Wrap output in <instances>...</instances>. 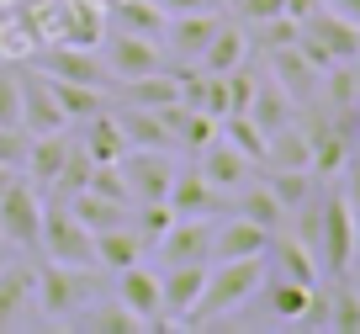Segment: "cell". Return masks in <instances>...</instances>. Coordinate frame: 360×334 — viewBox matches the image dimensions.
<instances>
[{
  "label": "cell",
  "mask_w": 360,
  "mask_h": 334,
  "mask_svg": "<svg viewBox=\"0 0 360 334\" xmlns=\"http://www.w3.org/2000/svg\"><path fill=\"white\" fill-rule=\"evenodd\" d=\"M217 128H223V138L238 149V154H249L255 165H265V128H259L249 111H228V117H217Z\"/></svg>",
  "instance_id": "cell-34"
},
{
  "label": "cell",
  "mask_w": 360,
  "mask_h": 334,
  "mask_svg": "<svg viewBox=\"0 0 360 334\" xmlns=\"http://www.w3.org/2000/svg\"><path fill=\"white\" fill-rule=\"evenodd\" d=\"M37 249L58 266H85L96 271V234L69 212V202H43V223H37Z\"/></svg>",
  "instance_id": "cell-3"
},
{
  "label": "cell",
  "mask_w": 360,
  "mask_h": 334,
  "mask_svg": "<svg viewBox=\"0 0 360 334\" xmlns=\"http://www.w3.org/2000/svg\"><path fill=\"white\" fill-rule=\"evenodd\" d=\"M37 223H43V191L22 175L6 197H0V239L32 249L37 245Z\"/></svg>",
  "instance_id": "cell-9"
},
{
  "label": "cell",
  "mask_w": 360,
  "mask_h": 334,
  "mask_svg": "<svg viewBox=\"0 0 360 334\" xmlns=\"http://www.w3.org/2000/svg\"><path fill=\"white\" fill-rule=\"evenodd\" d=\"M0 58H6V37H0Z\"/></svg>",
  "instance_id": "cell-48"
},
{
  "label": "cell",
  "mask_w": 360,
  "mask_h": 334,
  "mask_svg": "<svg viewBox=\"0 0 360 334\" xmlns=\"http://www.w3.org/2000/svg\"><path fill=\"white\" fill-rule=\"evenodd\" d=\"M58 202H69V212L85 223L90 234H96V228H112V223H127V212H133V207H122V202L101 197V191H90V186L75 191V197H58Z\"/></svg>",
  "instance_id": "cell-29"
},
{
  "label": "cell",
  "mask_w": 360,
  "mask_h": 334,
  "mask_svg": "<svg viewBox=\"0 0 360 334\" xmlns=\"http://www.w3.org/2000/svg\"><path fill=\"white\" fill-rule=\"evenodd\" d=\"M90 170H96V159L85 154V144H69L64 170H58V180H53V191H48V197H75V191H85V186H90Z\"/></svg>",
  "instance_id": "cell-36"
},
{
  "label": "cell",
  "mask_w": 360,
  "mask_h": 334,
  "mask_svg": "<svg viewBox=\"0 0 360 334\" xmlns=\"http://www.w3.org/2000/svg\"><path fill=\"white\" fill-rule=\"evenodd\" d=\"M207 245H212V223L207 218H175L159 234V260L165 266H180V260H207Z\"/></svg>",
  "instance_id": "cell-17"
},
{
  "label": "cell",
  "mask_w": 360,
  "mask_h": 334,
  "mask_svg": "<svg viewBox=\"0 0 360 334\" xmlns=\"http://www.w3.org/2000/svg\"><path fill=\"white\" fill-rule=\"evenodd\" d=\"M307 159H313V144H307L302 123L286 117L281 128H270V133H265V165L270 170H307Z\"/></svg>",
  "instance_id": "cell-21"
},
{
  "label": "cell",
  "mask_w": 360,
  "mask_h": 334,
  "mask_svg": "<svg viewBox=\"0 0 360 334\" xmlns=\"http://www.w3.org/2000/svg\"><path fill=\"white\" fill-rule=\"evenodd\" d=\"M165 16H180V11H207V6H217V0H154Z\"/></svg>",
  "instance_id": "cell-44"
},
{
  "label": "cell",
  "mask_w": 360,
  "mask_h": 334,
  "mask_svg": "<svg viewBox=\"0 0 360 334\" xmlns=\"http://www.w3.org/2000/svg\"><path fill=\"white\" fill-rule=\"evenodd\" d=\"M117 170H122L133 202H165L169 197V180H175L169 149H127V154L117 159Z\"/></svg>",
  "instance_id": "cell-8"
},
{
  "label": "cell",
  "mask_w": 360,
  "mask_h": 334,
  "mask_svg": "<svg viewBox=\"0 0 360 334\" xmlns=\"http://www.w3.org/2000/svg\"><path fill=\"white\" fill-rule=\"evenodd\" d=\"M90 302V271L85 266H58V260H48L43 271H37V308L53 313V318H69V313H79Z\"/></svg>",
  "instance_id": "cell-6"
},
{
  "label": "cell",
  "mask_w": 360,
  "mask_h": 334,
  "mask_svg": "<svg viewBox=\"0 0 360 334\" xmlns=\"http://www.w3.org/2000/svg\"><path fill=\"white\" fill-rule=\"evenodd\" d=\"M323 6H328V11H339L345 22H355V27H360V0H323Z\"/></svg>",
  "instance_id": "cell-45"
},
{
  "label": "cell",
  "mask_w": 360,
  "mask_h": 334,
  "mask_svg": "<svg viewBox=\"0 0 360 334\" xmlns=\"http://www.w3.org/2000/svg\"><path fill=\"white\" fill-rule=\"evenodd\" d=\"M328 329L334 334H360V292L355 287L328 292Z\"/></svg>",
  "instance_id": "cell-39"
},
{
  "label": "cell",
  "mask_w": 360,
  "mask_h": 334,
  "mask_svg": "<svg viewBox=\"0 0 360 334\" xmlns=\"http://www.w3.org/2000/svg\"><path fill=\"white\" fill-rule=\"evenodd\" d=\"M101 64L106 75L122 85V80H138V75H154V69H165V48H159V37H138V32H106L101 43Z\"/></svg>",
  "instance_id": "cell-5"
},
{
  "label": "cell",
  "mask_w": 360,
  "mask_h": 334,
  "mask_svg": "<svg viewBox=\"0 0 360 334\" xmlns=\"http://www.w3.org/2000/svg\"><path fill=\"white\" fill-rule=\"evenodd\" d=\"M106 6H96V0H64V43L75 48H96L106 37Z\"/></svg>",
  "instance_id": "cell-28"
},
{
  "label": "cell",
  "mask_w": 360,
  "mask_h": 334,
  "mask_svg": "<svg viewBox=\"0 0 360 334\" xmlns=\"http://www.w3.org/2000/svg\"><path fill=\"white\" fill-rule=\"evenodd\" d=\"M0 245H6V239H0Z\"/></svg>",
  "instance_id": "cell-49"
},
{
  "label": "cell",
  "mask_w": 360,
  "mask_h": 334,
  "mask_svg": "<svg viewBox=\"0 0 360 334\" xmlns=\"http://www.w3.org/2000/svg\"><path fill=\"white\" fill-rule=\"evenodd\" d=\"M238 218H249V223H259V228H281V218H286V207L276 202V191H270V180H244L238 186Z\"/></svg>",
  "instance_id": "cell-30"
},
{
  "label": "cell",
  "mask_w": 360,
  "mask_h": 334,
  "mask_svg": "<svg viewBox=\"0 0 360 334\" xmlns=\"http://www.w3.org/2000/svg\"><path fill=\"white\" fill-rule=\"evenodd\" d=\"M286 101H292V96H286L276 80L259 75V80H255V96H249V106H244V111H249V117H255V123L270 133V128H281L286 117H292V106H286Z\"/></svg>",
  "instance_id": "cell-33"
},
{
  "label": "cell",
  "mask_w": 360,
  "mask_h": 334,
  "mask_svg": "<svg viewBox=\"0 0 360 334\" xmlns=\"http://www.w3.org/2000/svg\"><path fill=\"white\" fill-rule=\"evenodd\" d=\"M117 302H122L127 313H138V318L148 323V329H169L165 318V292H159V276L143 266V260H133V266L117 271Z\"/></svg>",
  "instance_id": "cell-10"
},
{
  "label": "cell",
  "mask_w": 360,
  "mask_h": 334,
  "mask_svg": "<svg viewBox=\"0 0 360 334\" xmlns=\"http://www.w3.org/2000/svg\"><path fill=\"white\" fill-rule=\"evenodd\" d=\"M339 197L360 212V154H349L345 165H339Z\"/></svg>",
  "instance_id": "cell-42"
},
{
  "label": "cell",
  "mask_w": 360,
  "mask_h": 334,
  "mask_svg": "<svg viewBox=\"0 0 360 334\" xmlns=\"http://www.w3.org/2000/svg\"><path fill=\"white\" fill-rule=\"evenodd\" d=\"M313 255H318V266H323L334 281H345L349 266H355V255H360V212L339 197V186L323 191V218H318Z\"/></svg>",
  "instance_id": "cell-2"
},
{
  "label": "cell",
  "mask_w": 360,
  "mask_h": 334,
  "mask_svg": "<svg viewBox=\"0 0 360 334\" xmlns=\"http://www.w3.org/2000/svg\"><path fill=\"white\" fill-rule=\"evenodd\" d=\"M106 16L117 22V32H138V37H159L165 32V11L154 0H112Z\"/></svg>",
  "instance_id": "cell-31"
},
{
  "label": "cell",
  "mask_w": 360,
  "mask_h": 334,
  "mask_svg": "<svg viewBox=\"0 0 360 334\" xmlns=\"http://www.w3.org/2000/svg\"><path fill=\"white\" fill-rule=\"evenodd\" d=\"M265 260H276V266H281L276 276L307 281V287L318 281V255H313V245H302L297 234H281V228H276V234H270V249H265Z\"/></svg>",
  "instance_id": "cell-24"
},
{
  "label": "cell",
  "mask_w": 360,
  "mask_h": 334,
  "mask_svg": "<svg viewBox=\"0 0 360 334\" xmlns=\"http://www.w3.org/2000/svg\"><path fill=\"white\" fill-rule=\"evenodd\" d=\"M360 260V255H355ZM349 276H355V292H360V266H349Z\"/></svg>",
  "instance_id": "cell-47"
},
{
  "label": "cell",
  "mask_w": 360,
  "mask_h": 334,
  "mask_svg": "<svg viewBox=\"0 0 360 334\" xmlns=\"http://www.w3.org/2000/svg\"><path fill=\"white\" fill-rule=\"evenodd\" d=\"M37 69L53 80H79V85H101L106 90V64H101V48H75V43H58L37 54Z\"/></svg>",
  "instance_id": "cell-11"
},
{
  "label": "cell",
  "mask_w": 360,
  "mask_h": 334,
  "mask_svg": "<svg viewBox=\"0 0 360 334\" xmlns=\"http://www.w3.org/2000/svg\"><path fill=\"white\" fill-rule=\"evenodd\" d=\"M16 180H22V175H16V165H6V159H0V197H6Z\"/></svg>",
  "instance_id": "cell-46"
},
{
  "label": "cell",
  "mask_w": 360,
  "mask_h": 334,
  "mask_svg": "<svg viewBox=\"0 0 360 334\" xmlns=\"http://www.w3.org/2000/svg\"><path fill=\"white\" fill-rule=\"evenodd\" d=\"M196 170H202L207 180H212L217 191H238L249 175H255V159L249 154H238L228 138H212V144H202L196 149Z\"/></svg>",
  "instance_id": "cell-14"
},
{
  "label": "cell",
  "mask_w": 360,
  "mask_h": 334,
  "mask_svg": "<svg viewBox=\"0 0 360 334\" xmlns=\"http://www.w3.org/2000/svg\"><path fill=\"white\" fill-rule=\"evenodd\" d=\"M85 318H75L79 329H90V334H138V329H148L138 313H127L122 302H85Z\"/></svg>",
  "instance_id": "cell-32"
},
{
  "label": "cell",
  "mask_w": 360,
  "mask_h": 334,
  "mask_svg": "<svg viewBox=\"0 0 360 334\" xmlns=\"http://www.w3.org/2000/svg\"><path fill=\"white\" fill-rule=\"evenodd\" d=\"M43 75V69H37ZM48 80V90H53V101H58V111H64L69 123H85V117H96V111L106 106V90L101 85H79V80H53V75H43Z\"/></svg>",
  "instance_id": "cell-26"
},
{
  "label": "cell",
  "mask_w": 360,
  "mask_h": 334,
  "mask_svg": "<svg viewBox=\"0 0 360 334\" xmlns=\"http://www.w3.org/2000/svg\"><path fill=\"white\" fill-rule=\"evenodd\" d=\"M27 302H37V271L0 266V329H16L22 313H27Z\"/></svg>",
  "instance_id": "cell-22"
},
{
  "label": "cell",
  "mask_w": 360,
  "mask_h": 334,
  "mask_svg": "<svg viewBox=\"0 0 360 334\" xmlns=\"http://www.w3.org/2000/svg\"><path fill=\"white\" fill-rule=\"evenodd\" d=\"M270 80H276V85H281L292 101L313 106V101H318V80H323V69L307 64V54H302L297 43H286V48H270Z\"/></svg>",
  "instance_id": "cell-12"
},
{
  "label": "cell",
  "mask_w": 360,
  "mask_h": 334,
  "mask_svg": "<svg viewBox=\"0 0 360 334\" xmlns=\"http://www.w3.org/2000/svg\"><path fill=\"white\" fill-rule=\"evenodd\" d=\"M233 6H238V22L244 27H259V22H270V16L286 11V0H233Z\"/></svg>",
  "instance_id": "cell-41"
},
{
  "label": "cell",
  "mask_w": 360,
  "mask_h": 334,
  "mask_svg": "<svg viewBox=\"0 0 360 334\" xmlns=\"http://www.w3.org/2000/svg\"><path fill=\"white\" fill-rule=\"evenodd\" d=\"M0 133H22V75L0 64Z\"/></svg>",
  "instance_id": "cell-38"
},
{
  "label": "cell",
  "mask_w": 360,
  "mask_h": 334,
  "mask_svg": "<svg viewBox=\"0 0 360 334\" xmlns=\"http://www.w3.org/2000/svg\"><path fill=\"white\" fill-rule=\"evenodd\" d=\"M79 144H85V154L96 159V165H117V159L127 154V133L106 106L96 111V117H85V138H79Z\"/></svg>",
  "instance_id": "cell-25"
},
{
  "label": "cell",
  "mask_w": 360,
  "mask_h": 334,
  "mask_svg": "<svg viewBox=\"0 0 360 334\" xmlns=\"http://www.w3.org/2000/svg\"><path fill=\"white\" fill-rule=\"evenodd\" d=\"M302 329H328V292H318L313 287V297H307V308H302Z\"/></svg>",
  "instance_id": "cell-43"
},
{
  "label": "cell",
  "mask_w": 360,
  "mask_h": 334,
  "mask_svg": "<svg viewBox=\"0 0 360 334\" xmlns=\"http://www.w3.org/2000/svg\"><path fill=\"white\" fill-rule=\"evenodd\" d=\"M64 154H69V138L64 133H32V138H27V154H22L27 180H32L37 191H53L58 170H64Z\"/></svg>",
  "instance_id": "cell-19"
},
{
  "label": "cell",
  "mask_w": 360,
  "mask_h": 334,
  "mask_svg": "<svg viewBox=\"0 0 360 334\" xmlns=\"http://www.w3.org/2000/svg\"><path fill=\"white\" fill-rule=\"evenodd\" d=\"M202 287H207V260H180V266H165V276H159V292H165V318L180 323L186 313L196 308Z\"/></svg>",
  "instance_id": "cell-13"
},
{
  "label": "cell",
  "mask_w": 360,
  "mask_h": 334,
  "mask_svg": "<svg viewBox=\"0 0 360 334\" xmlns=\"http://www.w3.org/2000/svg\"><path fill=\"white\" fill-rule=\"evenodd\" d=\"M270 249V228H259V223L249 218H228L212 228V245H207V260H244V255H265Z\"/></svg>",
  "instance_id": "cell-15"
},
{
  "label": "cell",
  "mask_w": 360,
  "mask_h": 334,
  "mask_svg": "<svg viewBox=\"0 0 360 334\" xmlns=\"http://www.w3.org/2000/svg\"><path fill=\"white\" fill-rule=\"evenodd\" d=\"M244 58H249V37L238 32V27H228V22H223V27L212 32V43L202 48V58H196V64H202L207 75H233Z\"/></svg>",
  "instance_id": "cell-27"
},
{
  "label": "cell",
  "mask_w": 360,
  "mask_h": 334,
  "mask_svg": "<svg viewBox=\"0 0 360 334\" xmlns=\"http://www.w3.org/2000/svg\"><path fill=\"white\" fill-rule=\"evenodd\" d=\"M297 48L307 54V64L328 69V64H349L360 48V27L345 22L339 11H328V6H318L313 16H302V32H297Z\"/></svg>",
  "instance_id": "cell-4"
},
{
  "label": "cell",
  "mask_w": 360,
  "mask_h": 334,
  "mask_svg": "<svg viewBox=\"0 0 360 334\" xmlns=\"http://www.w3.org/2000/svg\"><path fill=\"white\" fill-rule=\"evenodd\" d=\"M223 27V6H207V11H180V16H165V32H159V48L180 64L202 58V48L212 43V32Z\"/></svg>",
  "instance_id": "cell-7"
},
{
  "label": "cell",
  "mask_w": 360,
  "mask_h": 334,
  "mask_svg": "<svg viewBox=\"0 0 360 334\" xmlns=\"http://www.w3.org/2000/svg\"><path fill=\"white\" fill-rule=\"evenodd\" d=\"M64 128H69V117L58 111L48 80L43 75H22V133L32 138V133H64Z\"/></svg>",
  "instance_id": "cell-16"
},
{
  "label": "cell",
  "mask_w": 360,
  "mask_h": 334,
  "mask_svg": "<svg viewBox=\"0 0 360 334\" xmlns=\"http://www.w3.org/2000/svg\"><path fill=\"white\" fill-rule=\"evenodd\" d=\"M270 191H276V202H281L286 212L302 207V202L313 197V170H270Z\"/></svg>",
  "instance_id": "cell-37"
},
{
  "label": "cell",
  "mask_w": 360,
  "mask_h": 334,
  "mask_svg": "<svg viewBox=\"0 0 360 334\" xmlns=\"http://www.w3.org/2000/svg\"><path fill=\"white\" fill-rule=\"evenodd\" d=\"M313 287H318V281H313ZM313 287H307V281H292V276L270 281V313H276V323H297V318H302Z\"/></svg>",
  "instance_id": "cell-35"
},
{
  "label": "cell",
  "mask_w": 360,
  "mask_h": 334,
  "mask_svg": "<svg viewBox=\"0 0 360 334\" xmlns=\"http://www.w3.org/2000/svg\"><path fill=\"white\" fill-rule=\"evenodd\" d=\"M265 287V255H244V260H207V287L196 297V308L186 313V329L191 323H217L223 313L244 308L255 292Z\"/></svg>",
  "instance_id": "cell-1"
},
{
  "label": "cell",
  "mask_w": 360,
  "mask_h": 334,
  "mask_svg": "<svg viewBox=\"0 0 360 334\" xmlns=\"http://www.w3.org/2000/svg\"><path fill=\"white\" fill-rule=\"evenodd\" d=\"M297 32H302V22H297V16H270V22H259V48H286V43H297Z\"/></svg>",
  "instance_id": "cell-40"
},
{
  "label": "cell",
  "mask_w": 360,
  "mask_h": 334,
  "mask_svg": "<svg viewBox=\"0 0 360 334\" xmlns=\"http://www.w3.org/2000/svg\"><path fill=\"white\" fill-rule=\"evenodd\" d=\"M217 197H223V191L212 186V180L202 175V170H175V180H169V212H175V218H212V207H217Z\"/></svg>",
  "instance_id": "cell-18"
},
{
  "label": "cell",
  "mask_w": 360,
  "mask_h": 334,
  "mask_svg": "<svg viewBox=\"0 0 360 334\" xmlns=\"http://www.w3.org/2000/svg\"><path fill=\"white\" fill-rule=\"evenodd\" d=\"M117 123H122V133H127V149H175L165 111H154V106H133V101H127Z\"/></svg>",
  "instance_id": "cell-23"
},
{
  "label": "cell",
  "mask_w": 360,
  "mask_h": 334,
  "mask_svg": "<svg viewBox=\"0 0 360 334\" xmlns=\"http://www.w3.org/2000/svg\"><path fill=\"white\" fill-rule=\"evenodd\" d=\"M148 245L138 239L133 223H112V228H96V271H122L133 260H143Z\"/></svg>",
  "instance_id": "cell-20"
}]
</instances>
